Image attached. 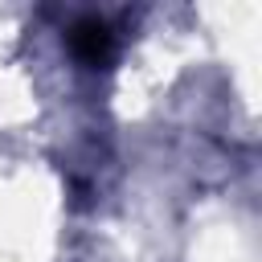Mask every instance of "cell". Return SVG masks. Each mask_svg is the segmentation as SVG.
<instances>
[{"mask_svg":"<svg viewBox=\"0 0 262 262\" xmlns=\"http://www.w3.org/2000/svg\"><path fill=\"white\" fill-rule=\"evenodd\" d=\"M66 41H70V53L78 61H86V66H106L115 57V33H111V25L102 16L74 20L70 33H66Z\"/></svg>","mask_w":262,"mask_h":262,"instance_id":"obj_1","label":"cell"}]
</instances>
